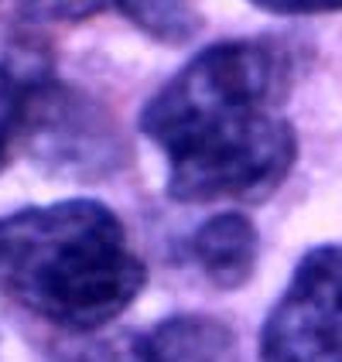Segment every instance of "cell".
<instances>
[{
	"label": "cell",
	"instance_id": "cell-8",
	"mask_svg": "<svg viewBox=\"0 0 342 362\" xmlns=\"http://www.w3.org/2000/svg\"><path fill=\"white\" fill-rule=\"evenodd\" d=\"M52 362H158V356L147 335L113 332V335H96V339L65 345Z\"/></svg>",
	"mask_w": 342,
	"mask_h": 362
},
{
	"label": "cell",
	"instance_id": "cell-6",
	"mask_svg": "<svg viewBox=\"0 0 342 362\" xmlns=\"http://www.w3.org/2000/svg\"><path fill=\"white\" fill-rule=\"evenodd\" d=\"M147 339L158 362H240L233 332L209 315H175Z\"/></svg>",
	"mask_w": 342,
	"mask_h": 362
},
{
	"label": "cell",
	"instance_id": "cell-4",
	"mask_svg": "<svg viewBox=\"0 0 342 362\" xmlns=\"http://www.w3.org/2000/svg\"><path fill=\"white\" fill-rule=\"evenodd\" d=\"M21 137L48 171L96 178L117 171L123 144L100 103L62 82H41L24 89Z\"/></svg>",
	"mask_w": 342,
	"mask_h": 362
},
{
	"label": "cell",
	"instance_id": "cell-10",
	"mask_svg": "<svg viewBox=\"0 0 342 362\" xmlns=\"http://www.w3.org/2000/svg\"><path fill=\"white\" fill-rule=\"evenodd\" d=\"M110 0H18V11L31 21H79L103 11Z\"/></svg>",
	"mask_w": 342,
	"mask_h": 362
},
{
	"label": "cell",
	"instance_id": "cell-2",
	"mask_svg": "<svg viewBox=\"0 0 342 362\" xmlns=\"http://www.w3.org/2000/svg\"><path fill=\"white\" fill-rule=\"evenodd\" d=\"M147 270L103 202L65 199L0 219V291L65 332H96L144 291Z\"/></svg>",
	"mask_w": 342,
	"mask_h": 362
},
{
	"label": "cell",
	"instance_id": "cell-9",
	"mask_svg": "<svg viewBox=\"0 0 342 362\" xmlns=\"http://www.w3.org/2000/svg\"><path fill=\"white\" fill-rule=\"evenodd\" d=\"M24 123V89L0 69V168L11 154V144L21 137Z\"/></svg>",
	"mask_w": 342,
	"mask_h": 362
},
{
	"label": "cell",
	"instance_id": "cell-11",
	"mask_svg": "<svg viewBox=\"0 0 342 362\" xmlns=\"http://www.w3.org/2000/svg\"><path fill=\"white\" fill-rule=\"evenodd\" d=\"M267 14H325L342 11V0H250Z\"/></svg>",
	"mask_w": 342,
	"mask_h": 362
},
{
	"label": "cell",
	"instance_id": "cell-1",
	"mask_svg": "<svg viewBox=\"0 0 342 362\" xmlns=\"http://www.w3.org/2000/svg\"><path fill=\"white\" fill-rule=\"evenodd\" d=\"M291 52L274 38H233L199 52L147 100L141 134L168 158V199L261 202L298 158L278 113L291 93Z\"/></svg>",
	"mask_w": 342,
	"mask_h": 362
},
{
	"label": "cell",
	"instance_id": "cell-3",
	"mask_svg": "<svg viewBox=\"0 0 342 362\" xmlns=\"http://www.w3.org/2000/svg\"><path fill=\"white\" fill-rule=\"evenodd\" d=\"M261 362H342V243L304 253L261 332Z\"/></svg>",
	"mask_w": 342,
	"mask_h": 362
},
{
	"label": "cell",
	"instance_id": "cell-5",
	"mask_svg": "<svg viewBox=\"0 0 342 362\" xmlns=\"http://www.w3.org/2000/svg\"><path fill=\"white\" fill-rule=\"evenodd\" d=\"M192 257L216 287H243L257 263V229L240 212H220L195 229Z\"/></svg>",
	"mask_w": 342,
	"mask_h": 362
},
{
	"label": "cell",
	"instance_id": "cell-7",
	"mask_svg": "<svg viewBox=\"0 0 342 362\" xmlns=\"http://www.w3.org/2000/svg\"><path fill=\"white\" fill-rule=\"evenodd\" d=\"M120 14L161 45H185L202 31L195 0H117Z\"/></svg>",
	"mask_w": 342,
	"mask_h": 362
}]
</instances>
